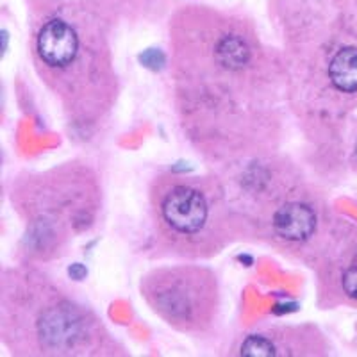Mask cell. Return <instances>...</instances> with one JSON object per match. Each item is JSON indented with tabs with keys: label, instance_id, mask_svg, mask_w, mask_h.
Masks as SVG:
<instances>
[{
	"label": "cell",
	"instance_id": "cell-2",
	"mask_svg": "<svg viewBox=\"0 0 357 357\" xmlns=\"http://www.w3.org/2000/svg\"><path fill=\"white\" fill-rule=\"evenodd\" d=\"M215 197H209L197 181L172 178L158 193V222L172 238H197L215 222Z\"/></svg>",
	"mask_w": 357,
	"mask_h": 357
},
{
	"label": "cell",
	"instance_id": "cell-3",
	"mask_svg": "<svg viewBox=\"0 0 357 357\" xmlns=\"http://www.w3.org/2000/svg\"><path fill=\"white\" fill-rule=\"evenodd\" d=\"M36 334L41 349L47 352L70 354L84 341L88 321L77 307L61 301L41 309L36 318Z\"/></svg>",
	"mask_w": 357,
	"mask_h": 357
},
{
	"label": "cell",
	"instance_id": "cell-8",
	"mask_svg": "<svg viewBox=\"0 0 357 357\" xmlns=\"http://www.w3.org/2000/svg\"><path fill=\"white\" fill-rule=\"evenodd\" d=\"M240 354L245 357H272L277 356V349L272 337L254 334L241 343Z\"/></svg>",
	"mask_w": 357,
	"mask_h": 357
},
{
	"label": "cell",
	"instance_id": "cell-9",
	"mask_svg": "<svg viewBox=\"0 0 357 357\" xmlns=\"http://www.w3.org/2000/svg\"><path fill=\"white\" fill-rule=\"evenodd\" d=\"M341 288L349 298L357 301V264L349 266L341 277Z\"/></svg>",
	"mask_w": 357,
	"mask_h": 357
},
{
	"label": "cell",
	"instance_id": "cell-10",
	"mask_svg": "<svg viewBox=\"0 0 357 357\" xmlns=\"http://www.w3.org/2000/svg\"><path fill=\"white\" fill-rule=\"evenodd\" d=\"M356 154H357V149H356Z\"/></svg>",
	"mask_w": 357,
	"mask_h": 357
},
{
	"label": "cell",
	"instance_id": "cell-4",
	"mask_svg": "<svg viewBox=\"0 0 357 357\" xmlns=\"http://www.w3.org/2000/svg\"><path fill=\"white\" fill-rule=\"evenodd\" d=\"M79 50L77 34L63 20L45 25L38 36V52L43 63L50 66H66L75 59Z\"/></svg>",
	"mask_w": 357,
	"mask_h": 357
},
{
	"label": "cell",
	"instance_id": "cell-1",
	"mask_svg": "<svg viewBox=\"0 0 357 357\" xmlns=\"http://www.w3.org/2000/svg\"><path fill=\"white\" fill-rule=\"evenodd\" d=\"M142 293L154 312L181 331H202L216 309V280L202 268L155 270L142 282Z\"/></svg>",
	"mask_w": 357,
	"mask_h": 357
},
{
	"label": "cell",
	"instance_id": "cell-7",
	"mask_svg": "<svg viewBox=\"0 0 357 357\" xmlns=\"http://www.w3.org/2000/svg\"><path fill=\"white\" fill-rule=\"evenodd\" d=\"M331 82L343 93L357 91V49H341L329 65Z\"/></svg>",
	"mask_w": 357,
	"mask_h": 357
},
{
	"label": "cell",
	"instance_id": "cell-6",
	"mask_svg": "<svg viewBox=\"0 0 357 357\" xmlns=\"http://www.w3.org/2000/svg\"><path fill=\"white\" fill-rule=\"evenodd\" d=\"M215 63L227 72H240L252 61L250 45L238 34L222 36L213 50Z\"/></svg>",
	"mask_w": 357,
	"mask_h": 357
},
{
	"label": "cell",
	"instance_id": "cell-5",
	"mask_svg": "<svg viewBox=\"0 0 357 357\" xmlns=\"http://www.w3.org/2000/svg\"><path fill=\"white\" fill-rule=\"evenodd\" d=\"M273 231L282 240L302 243L314 236L317 231V213L301 202H288L280 206L272 220Z\"/></svg>",
	"mask_w": 357,
	"mask_h": 357
}]
</instances>
